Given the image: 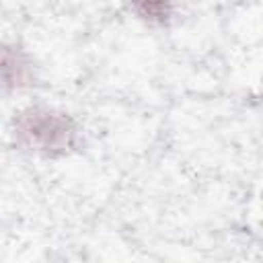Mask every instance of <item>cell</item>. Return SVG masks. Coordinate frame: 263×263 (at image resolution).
Here are the masks:
<instances>
[{"mask_svg": "<svg viewBox=\"0 0 263 263\" xmlns=\"http://www.w3.org/2000/svg\"><path fill=\"white\" fill-rule=\"evenodd\" d=\"M12 134L18 146L45 158H60L74 152L80 138L76 121L68 113L51 107L23 109L12 121Z\"/></svg>", "mask_w": 263, "mask_h": 263, "instance_id": "1", "label": "cell"}, {"mask_svg": "<svg viewBox=\"0 0 263 263\" xmlns=\"http://www.w3.org/2000/svg\"><path fill=\"white\" fill-rule=\"evenodd\" d=\"M134 12L152 25H164L168 23L173 14V0H129Z\"/></svg>", "mask_w": 263, "mask_h": 263, "instance_id": "3", "label": "cell"}, {"mask_svg": "<svg viewBox=\"0 0 263 263\" xmlns=\"http://www.w3.org/2000/svg\"><path fill=\"white\" fill-rule=\"evenodd\" d=\"M33 80L31 55L16 43H0V90H21Z\"/></svg>", "mask_w": 263, "mask_h": 263, "instance_id": "2", "label": "cell"}]
</instances>
